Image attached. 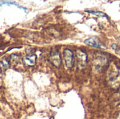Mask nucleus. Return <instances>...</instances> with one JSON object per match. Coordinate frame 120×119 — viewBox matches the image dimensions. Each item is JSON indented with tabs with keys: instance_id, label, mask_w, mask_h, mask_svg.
Wrapping results in <instances>:
<instances>
[{
	"instance_id": "obj_1",
	"label": "nucleus",
	"mask_w": 120,
	"mask_h": 119,
	"mask_svg": "<svg viewBox=\"0 0 120 119\" xmlns=\"http://www.w3.org/2000/svg\"><path fill=\"white\" fill-rule=\"evenodd\" d=\"M63 58L67 67L72 68L75 63V56L73 52L69 48H65L63 50Z\"/></svg>"
},
{
	"instance_id": "obj_6",
	"label": "nucleus",
	"mask_w": 120,
	"mask_h": 119,
	"mask_svg": "<svg viewBox=\"0 0 120 119\" xmlns=\"http://www.w3.org/2000/svg\"><path fill=\"white\" fill-rule=\"evenodd\" d=\"M9 61L6 59V58H4L2 60H1L0 62V70L4 72L5 70H6L8 67H9Z\"/></svg>"
},
{
	"instance_id": "obj_4",
	"label": "nucleus",
	"mask_w": 120,
	"mask_h": 119,
	"mask_svg": "<svg viewBox=\"0 0 120 119\" xmlns=\"http://www.w3.org/2000/svg\"><path fill=\"white\" fill-rule=\"evenodd\" d=\"M84 43H86V45L93 46V47L98 48H100L101 47V43L96 37H90L87 39L86 40L84 41Z\"/></svg>"
},
{
	"instance_id": "obj_5",
	"label": "nucleus",
	"mask_w": 120,
	"mask_h": 119,
	"mask_svg": "<svg viewBox=\"0 0 120 119\" xmlns=\"http://www.w3.org/2000/svg\"><path fill=\"white\" fill-rule=\"evenodd\" d=\"M77 57H78V61L79 62V65H82L83 66H84L86 62V55L85 53H84L82 50H79L77 53Z\"/></svg>"
},
{
	"instance_id": "obj_2",
	"label": "nucleus",
	"mask_w": 120,
	"mask_h": 119,
	"mask_svg": "<svg viewBox=\"0 0 120 119\" xmlns=\"http://www.w3.org/2000/svg\"><path fill=\"white\" fill-rule=\"evenodd\" d=\"M24 64L29 67H32L35 65L37 62V55L34 53H28L22 58Z\"/></svg>"
},
{
	"instance_id": "obj_7",
	"label": "nucleus",
	"mask_w": 120,
	"mask_h": 119,
	"mask_svg": "<svg viewBox=\"0 0 120 119\" xmlns=\"http://www.w3.org/2000/svg\"><path fill=\"white\" fill-rule=\"evenodd\" d=\"M91 14L96 15V16H101V17H106V15L102 12H95V11H89Z\"/></svg>"
},
{
	"instance_id": "obj_3",
	"label": "nucleus",
	"mask_w": 120,
	"mask_h": 119,
	"mask_svg": "<svg viewBox=\"0 0 120 119\" xmlns=\"http://www.w3.org/2000/svg\"><path fill=\"white\" fill-rule=\"evenodd\" d=\"M51 62L56 67H59L61 63V58L59 54V52L57 50H54L51 53L49 58Z\"/></svg>"
},
{
	"instance_id": "obj_8",
	"label": "nucleus",
	"mask_w": 120,
	"mask_h": 119,
	"mask_svg": "<svg viewBox=\"0 0 120 119\" xmlns=\"http://www.w3.org/2000/svg\"><path fill=\"white\" fill-rule=\"evenodd\" d=\"M119 119H120V117H119Z\"/></svg>"
}]
</instances>
